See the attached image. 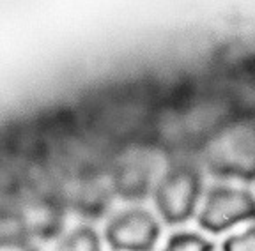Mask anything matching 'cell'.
<instances>
[{"mask_svg": "<svg viewBox=\"0 0 255 251\" xmlns=\"http://www.w3.org/2000/svg\"><path fill=\"white\" fill-rule=\"evenodd\" d=\"M55 251H101L100 235L91 227H78L64 237Z\"/></svg>", "mask_w": 255, "mask_h": 251, "instance_id": "obj_5", "label": "cell"}, {"mask_svg": "<svg viewBox=\"0 0 255 251\" xmlns=\"http://www.w3.org/2000/svg\"><path fill=\"white\" fill-rule=\"evenodd\" d=\"M149 179L140 168H126L117 175V189L126 198H140L147 191Z\"/></svg>", "mask_w": 255, "mask_h": 251, "instance_id": "obj_6", "label": "cell"}, {"mask_svg": "<svg viewBox=\"0 0 255 251\" xmlns=\"http://www.w3.org/2000/svg\"><path fill=\"white\" fill-rule=\"evenodd\" d=\"M197 219L202 230L222 234L234 225L255 219V196L247 189L215 186L207 191Z\"/></svg>", "mask_w": 255, "mask_h": 251, "instance_id": "obj_2", "label": "cell"}, {"mask_svg": "<svg viewBox=\"0 0 255 251\" xmlns=\"http://www.w3.org/2000/svg\"><path fill=\"white\" fill-rule=\"evenodd\" d=\"M163 251H215V246L199 234L179 232L168 239Z\"/></svg>", "mask_w": 255, "mask_h": 251, "instance_id": "obj_7", "label": "cell"}, {"mask_svg": "<svg viewBox=\"0 0 255 251\" xmlns=\"http://www.w3.org/2000/svg\"><path fill=\"white\" fill-rule=\"evenodd\" d=\"M200 193H202L200 171L191 165H177L170 168L156 186V209L168 225L184 223L195 214Z\"/></svg>", "mask_w": 255, "mask_h": 251, "instance_id": "obj_1", "label": "cell"}, {"mask_svg": "<svg viewBox=\"0 0 255 251\" xmlns=\"http://www.w3.org/2000/svg\"><path fill=\"white\" fill-rule=\"evenodd\" d=\"M222 251H255V225L223 241Z\"/></svg>", "mask_w": 255, "mask_h": 251, "instance_id": "obj_8", "label": "cell"}, {"mask_svg": "<svg viewBox=\"0 0 255 251\" xmlns=\"http://www.w3.org/2000/svg\"><path fill=\"white\" fill-rule=\"evenodd\" d=\"M105 239L114 251H152L159 239V225L151 212L128 209L110 219Z\"/></svg>", "mask_w": 255, "mask_h": 251, "instance_id": "obj_4", "label": "cell"}, {"mask_svg": "<svg viewBox=\"0 0 255 251\" xmlns=\"http://www.w3.org/2000/svg\"><path fill=\"white\" fill-rule=\"evenodd\" d=\"M211 173L222 177L255 179V135L247 131L222 136L211 145L206 156Z\"/></svg>", "mask_w": 255, "mask_h": 251, "instance_id": "obj_3", "label": "cell"}]
</instances>
